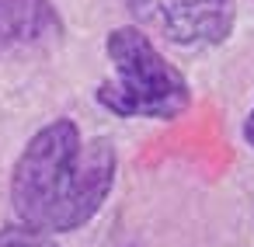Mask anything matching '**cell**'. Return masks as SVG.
Listing matches in <instances>:
<instances>
[{
	"mask_svg": "<svg viewBox=\"0 0 254 247\" xmlns=\"http://www.w3.org/2000/svg\"><path fill=\"white\" fill-rule=\"evenodd\" d=\"M63 32L53 0H0V53L39 46Z\"/></svg>",
	"mask_w": 254,
	"mask_h": 247,
	"instance_id": "obj_4",
	"label": "cell"
},
{
	"mask_svg": "<svg viewBox=\"0 0 254 247\" xmlns=\"http://www.w3.org/2000/svg\"><path fill=\"white\" fill-rule=\"evenodd\" d=\"M0 247H60V244L42 230H32L25 223H11V226H0Z\"/></svg>",
	"mask_w": 254,
	"mask_h": 247,
	"instance_id": "obj_5",
	"label": "cell"
},
{
	"mask_svg": "<svg viewBox=\"0 0 254 247\" xmlns=\"http://www.w3.org/2000/svg\"><path fill=\"white\" fill-rule=\"evenodd\" d=\"M112 77L98 84L94 98L105 112L119 119H153L174 122L191 108L188 77L150 42L136 25H122L105 42Z\"/></svg>",
	"mask_w": 254,
	"mask_h": 247,
	"instance_id": "obj_2",
	"label": "cell"
},
{
	"mask_svg": "<svg viewBox=\"0 0 254 247\" xmlns=\"http://www.w3.org/2000/svg\"><path fill=\"white\" fill-rule=\"evenodd\" d=\"M119 157L112 139H84L73 119H53L21 150L11 171L18 223L42 233L87 226L115 188Z\"/></svg>",
	"mask_w": 254,
	"mask_h": 247,
	"instance_id": "obj_1",
	"label": "cell"
},
{
	"mask_svg": "<svg viewBox=\"0 0 254 247\" xmlns=\"http://www.w3.org/2000/svg\"><path fill=\"white\" fill-rule=\"evenodd\" d=\"M244 139H247V146L254 150V108H251L247 119H244Z\"/></svg>",
	"mask_w": 254,
	"mask_h": 247,
	"instance_id": "obj_6",
	"label": "cell"
},
{
	"mask_svg": "<svg viewBox=\"0 0 254 247\" xmlns=\"http://www.w3.org/2000/svg\"><path fill=\"white\" fill-rule=\"evenodd\" d=\"M139 25L181 49L223 46L237 25V0H126Z\"/></svg>",
	"mask_w": 254,
	"mask_h": 247,
	"instance_id": "obj_3",
	"label": "cell"
}]
</instances>
